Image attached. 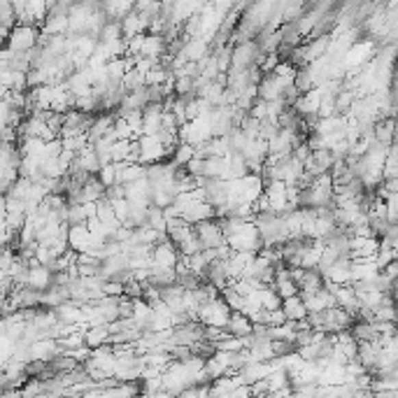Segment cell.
<instances>
[{"mask_svg":"<svg viewBox=\"0 0 398 398\" xmlns=\"http://www.w3.org/2000/svg\"><path fill=\"white\" fill-rule=\"evenodd\" d=\"M282 310H284L286 321H303V319H308V314H310L306 301H303L301 294H296V296H291V298H284Z\"/></svg>","mask_w":398,"mask_h":398,"instance_id":"2","label":"cell"},{"mask_svg":"<svg viewBox=\"0 0 398 398\" xmlns=\"http://www.w3.org/2000/svg\"><path fill=\"white\" fill-rule=\"evenodd\" d=\"M226 331L236 338H247L254 333V321H251L249 314L240 312V310H233L231 317H228V324H226Z\"/></svg>","mask_w":398,"mask_h":398,"instance_id":"1","label":"cell"}]
</instances>
